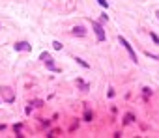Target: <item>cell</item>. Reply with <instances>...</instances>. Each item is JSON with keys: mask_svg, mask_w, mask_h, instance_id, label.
Listing matches in <instances>:
<instances>
[{"mask_svg": "<svg viewBox=\"0 0 159 138\" xmlns=\"http://www.w3.org/2000/svg\"><path fill=\"white\" fill-rule=\"evenodd\" d=\"M0 95H2V99H4V101H8V103H13V99H15L13 90H11V88H8V86H2V88H0Z\"/></svg>", "mask_w": 159, "mask_h": 138, "instance_id": "cell-1", "label": "cell"}, {"mask_svg": "<svg viewBox=\"0 0 159 138\" xmlns=\"http://www.w3.org/2000/svg\"><path fill=\"white\" fill-rule=\"evenodd\" d=\"M92 28H94V32L97 35V41H105V30H103V26H101V23L92 21Z\"/></svg>", "mask_w": 159, "mask_h": 138, "instance_id": "cell-2", "label": "cell"}, {"mask_svg": "<svg viewBox=\"0 0 159 138\" xmlns=\"http://www.w3.org/2000/svg\"><path fill=\"white\" fill-rule=\"evenodd\" d=\"M118 41H120L122 45H124V49L127 50V52H129V56H131V60H133V62H137V54H135V50H133V47L129 45V41H127L125 38H122V35L118 38Z\"/></svg>", "mask_w": 159, "mask_h": 138, "instance_id": "cell-3", "label": "cell"}, {"mask_svg": "<svg viewBox=\"0 0 159 138\" xmlns=\"http://www.w3.org/2000/svg\"><path fill=\"white\" fill-rule=\"evenodd\" d=\"M39 60H43V62L47 64V67H49L51 71H58V69H56L54 65H53V58H51V54H49V52H41V56H39Z\"/></svg>", "mask_w": 159, "mask_h": 138, "instance_id": "cell-4", "label": "cell"}, {"mask_svg": "<svg viewBox=\"0 0 159 138\" xmlns=\"http://www.w3.org/2000/svg\"><path fill=\"white\" fill-rule=\"evenodd\" d=\"M13 47H15V50H32V45H28L26 41H19V43H15Z\"/></svg>", "mask_w": 159, "mask_h": 138, "instance_id": "cell-5", "label": "cell"}, {"mask_svg": "<svg viewBox=\"0 0 159 138\" xmlns=\"http://www.w3.org/2000/svg\"><path fill=\"white\" fill-rule=\"evenodd\" d=\"M73 34L79 35V38H84V35H86V30H84L83 26H75V28H73Z\"/></svg>", "mask_w": 159, "mask_h": 138, "instance_id": "cell-6", "label": "cell"}, {"mask_svg": "<svg viewBox=\"0 0 159 138\" xmlns=\"http://www.w3.org/2000/svg\"><path fill=\"white\" fill-rule=\"evenodd\" d=\"M150 38L153 39V43H155V45H159V35H157V34H153V32H150Z\"/></svg>", "mask_w": 159, "mask_h": 138, "instance_id": "cell-7", "label": "cell"}, {"mask_svg": "<svg viewBox=\"0 0 159 138\" xmlns=\"http://www.w3.org/2000/svg\"><path fill=\"white\" fill-rule=\"evenodd\" d=\"M75 60H77V64H81V65H83V67H86V69H88V67H90V65H88V64H86V62H84V60H81V58H75Z\"/></svg>", "mask_w": 159, "mask_h": 138, "instance_id": "cell-8", "label": "cell"}, {"mask_svg": "<svg viewBox=\"0 0 159 138\" xmlns=\"http://www.w3.org/2000/svg\"><path fill=\"white\" fill-rule=\"evenodd\" d=\"M53 47L56 50H60V49H62V43H60V41H53Z\"/></svg>", "mask_w": 159, "mask_h": 138, "instance_id": "cell-9", "label": "cell"}, {"mask_svg": "<svg viewBox=\"0 0 159 138\" xmlns=\"http://www.w3.org/2000/svg\"><path fill=\"white\" fill-rule=\"evenodd\" d=\"M97 2H99V6H103V8H109V2H107V0H97Z\"/></svg>", "mask_w": 159, "mask_h": 138, "instance_id": "cell-10", "label": "cell"}, {"mask_svg": "<svg viewBox=\"0 0 159 138\" xmlns=\"http://www.w3.org/2000/svg\"><path fill=\"white\" fill-rule=\"evenodd\" d=\"M84 117H86V121H92V114H90V112H86Z\"/></svg>", "mask_w": 159, "mask_h": 138, "instance_id": "cell-11", "label": "cell"}]
</instances>
